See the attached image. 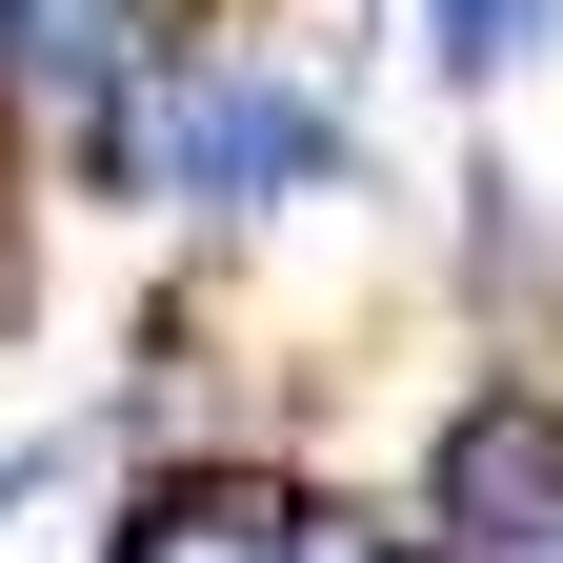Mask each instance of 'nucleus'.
Here are the masks:
<instances>
[{
	"label": "nucleus",
	"mask_w": 563,
	"mask_h": 563,
	"mask_svg": "<svg viewBox=\"0 0 563 563\" xmlns=\"http://www.w3.org/2000/svg\"><path fill=\"white\" fill-rule=\"evenodd\" d=\"M543 523H563V402L543 383H483L443 443H422V543L443 563H523Z\"/></svg>",
	"instance_id": "1"
},
{
	"label": "nucleus",
	"mask_w": 563,
	"mask_h": 563,
	"mask_svg": "<svg viewBox=\"0 0 563 563\" xmlns=\"http://www.w3.org/2000/svg\"><path fill=\"white\" fill-rule=\"evenodd\" d=\"M162 41H181V0H0V81H41V101H141Z\"/></svg>",
	"instance_id": "2"
},
{
	"label": "nucleus",
	"mask_w": 563,
	"mask_h": 563,
	"mask_svg": "<svg viewBox=\"0 0 563 563\" xmlns=\"http://www.w3.org/2000/svg\"><path fill=\"white\" fill-rule=\"evenodd\" d=\"M162 162L201 181V201H282V181H322L342 141L282 101V81H181V121H162Z\"/></svg>",
	"instance_id": "3"
},
{
	"label": "nucleus",
	"mask_w": 563,
	"mask_h": 563,
	"mask_svg": "<svg viewBox=\"0 0 563 563\" xmlns=\"http://www.w3.org/2000/svg\"><path fill=\"white\" fill-rule=\"evenodd\" d=\"M282 543H302V504H282L262 463H162L121 504V563H282Z\"/></svg>",
	"instance_id": "4"
},
{
	"label": "nucleus",
	"mask_w": 563,
	"mask_h": 563,
	"mask_svg": "<svg viewBox=\"0 0 563 563\" xmlns=\"http://www.w3.org/2000/svg\"><path fill=\"white\" fill-rule=\"evenodd\" d=\"M523 21H543V0H443V60H463V81H504V60H523Z\"/></svg>",
	"instance_id": "5"
},
{
	"label": "nucleus",
	"mask_w": 563,
	"mask_h": 563,
	"mask_svg": "<svg viewBox=\"0 0 563 563\" xmlns=\"http://www.w3.org/2000/svg\"><path fill=\"white\" fill-rule=\"evenodd\" d=\"M523 563H563V523H543V543H523Z\"/></svg>",
	"instance_id": "6"
}]
</instances>
